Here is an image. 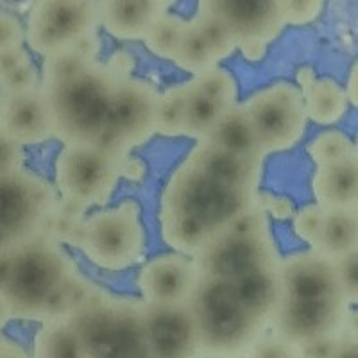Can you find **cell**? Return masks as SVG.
I'll use <instances>...</instances> for the list:
<instances>
[{
    "label": "cell",
    "instance_id": "d6986e66",
    "mask_svg": "<svg viewBox=\"0 0 358 358\" xmlns=\"http://www.w3.org/2000/svg\"><path fill=\"white\" fill-rule=\"evenodd\" d=\"M185 162L229 187L257 192L262 179V162L264 159L244 158V156L224 151L206 140H201L192 149Z\"/></svg>",
    "mask_w": 358,
    "mask_h": 358
},
{
    "label": "cell",
    "instance_id": "7402d4cb",
    "mask_svg": "<svg viewBox=\"0 0 358 358\" xmlns=\"http://www.w3.org/2000/svg\"><path fill=\"white\" fill-rule=\"evenodd\" d=\"M319 206L357 208L358 210V156L357 152L317 167L312 181Z\"/></svg>",
    "mask_w": 358,
    "mask_h": 358
},
{
    "label": "cell",
    "instance_id": "30bf717a",
    "mask_svg": "<svg viewBox=\"0 0 358 358\" xmlns=\"http://www.w3.org/2000/svg\"><path fill=\"white\" fill-rule=\"evenodd\" d=\"M350 306L344 294L324 297H285L271 324L274 334L297 350L317 341L344 335L350 321Z\"/></svg>",
    "mask_w": 358,
    "mask_h": 358
},
{
    "label": "cell",
    "instance_id": "60d3db41",
    "mask_svg": "<svg viewBox=\"0 0 358 358\" xmlns=\"http://www.w3.org/2000/svg\"><path fill=\"white\" fill-rule=\"evenodd\" d=\"M22 167V151L17 142H13L4 131L0 129V176Z\"/></svg>",
    "mask_w": 358,
    "mask_h": 358
},
{
    "label": "cell",
    "instance_id": "603a6c76",
    "mask_svg": "<svg viewBox=\"0 0 358 358\" xmlns=\"http://www.w3.org/2000/svg\"><path fill=\"white\" fill-rule=\"evenodd\" d=\"M358 248L357 208H330L322 212L321 226L312 249L337 262Z\"/></svg>",
    "mask_w": 358,
    "mask_h": 358
},
{
    "label": "cell",
    "instance_id": "cb8c5ba5",
    "mask_svg": "<svg viewBox=\"0 0 358 358\" xmlns=\"http://www.w3.org/2000/svg\"><path fill=\"white\" fill-rule=\"evenodd\" d=\"M206 142L244 158L264 159L265 156L244 106L236 104L222 115L219 124L208 134Z\"/></svg>",
    "mask_w": 358,
    "mask_h": 358
},
{
    "label": "cell",
    "instance_id": "ee69618b",
    "mask_svg": "<svg viewBox=\"0 0 358 358\" xmlns=\"http://www.w3.org/2000/svg\"><path fill=\"white\" fill-rule=\"evenodd\" d=\"M25 351L18 346L17 342H11L0 334V358H11V357H25Z\"/></svg>",
    "mask_w": 358,
    "mask_h": 358
},
{
    "label": "cell",
    "instance_id": "277c9868",
    "mask_svg": "<svg viewBox=\"0 0 358 358\" xmlns=\"http://www.w3.org/2000/svg\"><path fill=\"white\" fill-rule=\"evenodd\" d=\"M76 273L69 255L47 233L18 245L4 289L13 315L43 321L49 303Z\"/></svg>",
    "mask_w": 358,
    "mask_h": 358
},
{
    "label": "cell",
    "instance_id": "b9f144b4",
    "mask_svg": "<svg viewBox=\"0 0 358 358\" xmlns=\"http://www.w3.org/2000/svg\"><path fill=\"white\" fill-rule=\"evenodd\" d=\"M31 57H29L27 50L24 47H13V49L4 50V52H0V78H4L6 73H9L11 70H15L17 66H20L22 63L29 62Z\"/></svg>",
    "mask_w": 358,
    "mask_h": 358
},
{
    "label": "cell",
    "instance_id": "44dd1931",
    "mask_svg": "<svg viewBox=\"0 0 358 358\" xmlns=\"http://www.w3.org/2000/svg\"><path fill=\"white\" fill-rule=\"evenodd\" d=\"M241 301L265 326L271 324L278 308L285 299L280 264L260 267L231 281Z\"/></svg>",
    "mask_w": 358,
    "mask_h": 358
},
{
    "label": "cell",
    "instance_id": "83f0119b",
    "mask_svg": "<svg viewBox=\"0 0 358 358\" xmlns=\"http://www.w3.org/2000/svg\"><path fill=\"white\" fill-rule=\"evenodd\" d=\"M172 62L179 69L187 70V72H192L196 76V73L217 66L220 59L215 50H213L212 43L206 40L199 25L196 24V20H192L187 22V27L181 34V40H179Z\"/></svg>",
    "mask_w": 358,
    "mask_h": 358
},
{
    "label": "cell",
    "instance_id": "8fae6325",
    "mask_svg": "<svg viewBox=\"0 0 358 358\" xmlns=\"http://www.w3.org/2000/svg\"><path fill=\"white\" fill-rule=\"evenodd\" d=\"M159 99L162 95L140 79L117 78L110 133L97 143L126 156L129 149L147 142L158 131Z\"/></svg>",
    "mask_w": 358,
    "mask_h": 358
},
{
    "label": "cell",
    "instance_id": "9a60e30c",
    "mask_svg": "<svg viewBox=\"0 0 358 358\" xmlns=\"http://www.w3.org/2000/svg\"><path fill=\"white\" fill-rule=\"evenodd\" d=\"M149 357H194L201 355L196 319L190 303L147 305L143 310Z\"/></svg>",
    "mask_w": 358,
    "mask_h": 358
},
{
    "label": "cell",
    "instance_id": "ba28073f",
    "mask_svg": "<svg viewBox=\"0 0 358 358\" xmlns=\"http://www.w3.org/2000/svg\"><path fill=\"white\" fill-rule=\"evenodd\" d=\"M56 204L52 188L33 172L20 167L0 176V231L17 248L47 233Z\"/></svg>",
    "mask_w": 358,
    "mask_h": 358
},
{
    "label": "cell",
    "instance_id": "52a82bcc",
    "mask_svg": "<svg viewBox=\"0 0 358 358\" xmlns=\"http://www.w3.org/2000/svg\"><path fill=\"white\" fill-rule=\"evenodd\" d=\"M99 25V0H34L25 40L34 52L50 57L86 45Z\"/></svg>",
    "mask_w": 358,
    "mask_h": 358
},
{
    "label": "cell",
    "instance_id": "f6af8a7d",
    "mask_svg": "<svg viewBox=\"0 0 358 358\" xmlns=\"http://www.w3.org/2000/svg\"><path fill=\"white\" fill-rule=\"evenodd\" d=\"M346 92H348V99H350V102L358 110V62L355 63L353 69H351L350 72Z\"/></svg>",
    "mask_w": 358,
    "mask_h": 358
},
{
    "label": "cell",
    "instance_id": "5bb4252c",
    "mask_svg": "<svg viewBox=\"0 0 358 358\" xmlns=\"http://www.w3.org/2000/svg\"><path fill=\"white\" fill-rule=\"evenodd\" d=\"M201 267L196 257L174 252L147 262L138 276V289L147 305L190 303L201 283Z\"/></svg>",
    "mask_w": 358,
    "mask_h": 358
},
{
    "label": "cell",
    "instance_id": "681fc988",
    "mask_svg": "<svg viewBox=\"0 0 358 358\" xmlns=\"http://www.w3.org/2000/svg\"><path fill=\"white\" fill-rule=\"evenodd\" d=\"M355 152H357V156H358V138H357V143H355Z\"/></svg>",
    "mask_w": 358,
    "mask_h": 358
},
{
    "label": "cell",
    "instance_id": "4fadbf2b",
    "mask_svg": "<svg viewBox=\"0 0 358 358\" xmlns=\"http://www.w3.org/2000/svg\"><path fill=\"white\" fill-rule=\"evenodd\" d=\"M203 276L222 278L233 281L260 267L278 265V257L271 233L262 235H236L224 231L196 257Z\"/></svg>",
    "mask_w": 358,
    "mask_h": 358
},
{
    "label": "cell",
    "instance_id": "8992f818",
    "mask_svg": "<svg viewBox=\"0 0 358 358\" xmlns=\"http://www.w3.org/2000/svg\"><path fill=\"white\" fill-rule=\"evenodd\" d=\"M122 159L124 155L97 142L65 143L54 165L57 190L63 199L85 210L102 204L117 185Z\"/></svg>",
    "mask_w": 358,
    "mask_h": 358
},
{
    "label": "cell",
    "instance_id": "8d00e7d4",
    "mask_svg": "<svg viewBox=\"0 0 358 358\" xmlns=\"http://www.w3.org/2000/svg\"><path fill=\"white\" fill-rule=\"evenodd\" d=\"M337 273L344 296L351 305H358V248L337 260Z\"/></svg>",
    "mask_w": 358,
    "mask_h": 358
},
{
    "label": "cell",
    "instance_id": "f546056e",
    "mask_svg": "<svg viewBox=\"0 0 358 358\" xmlns=\"http://www.w3.org/2000/svg\"><path fill=\"white\" fill-rule=\"evenodd\" d=\"M185 27H187V22H185L183 18L167 13V15L149 31V34L143 38V41H145L147 49L151 50L152 54H156V56L159 57H165V59H172Z\"/></svg>",
    "mask_w": 358,
    "mask_h": 358
},
{
    "label": "cell",
    "instance_id": "7dc6e473",
    "mask_svg": "<svg viewBox=\"0 0 358 358\" xmlns=\"http://www.w3.org/2000/svg\"><path fill=\"white\" fill-rule=\"evenodd\" d=\"M17 245L13 244L11 241H9L8 236L4 235V233L0 231V251H6V249H15Z\"/></svg>",
    "mask_w": 358,
    "mask_h": 358
},
{
    "label": "cell",
    "instance_id": "d4e9b609",
    "mask_svg": "<svg viewBox=\"0 0 358 358\" xmlns=\"http://www.w3.org/2000/svg\"><path fill=\"white\" fill-rule=\"evenodd\" d=\"M181 86H183V120H181L183 134L199 142L206 140L222 115L231 106L206 95L190 81Z\"/></svg>",
    "mask_w": 358,
    "mask_h": 358
},
{
    "label": "cell",
    "instance_id": "c3c4849f",
    "mask_svg": "<svg viewBox=\"0 0 358 358\" xmlns=\"http://www.w3.org/2000/svg\"><path fill=\"white\" fill-rule=\"evenodd\" d=\"M4 106H6V94L0 90V120H2V113H4Z\"/></svg>",
    "mask_w": 358,
    "mask_h": 358
},
{
    "label": "cell",
    "instance_id": "e0dca14e",
    "mask_svg": "<svg viewBox=\"0 0 358 358\" xmlns=\"http://www.w3.org/2000/svg\"><path fill=\"white\" fill-rule=\"evenodd\" d=\"M285 297H324L344 294L337 262L312 249L280 262Z\"/></svg>",
    "mask_w": 358,
    "mask_h": 358
},
{
    "label": "cell",
    "instance_id": "f35d334b",
    "mask_svg": "<svg viewBox=\"0 0 358 358\" xmlns=\"http://www.w3.org/2000/svg\"><path fill=\"white\" fill-rule=\"evenodd\" d=\"M24 38L25 29L22 27L20 20L13 13L0 9V52L13 47H20Z\"/></svg>",
    "mask_w": 358,
    "mask_h": 358
},
{
    "label": "cell",
    "instance_id": "9c48e42d",
    "mask_svg": "<svg viewBox=\"0 0 358 358\" xmlns=\"http://www.w3.org/2000/svg\"><path fill=\"white\" fill-rule=\"evenodd\" d=\"M262 151H285L301 140L306 129L305 97L292 83H276L252 95L244 104Z\"/></svg>",
    "mask_w": 358,
    "mask_h": 358
},
{
    "label": "cell",
    "instance_id": "74e56055",
    "mask_svg": "<svg viewBox=\"0 0 358 358\" xmlns=\"http://www.w3.org/2000/svg\"><path fill=\"white\" fill-rule=\"evenodd\" d=\"M322 212H324V208L319 206V204H312V206L303 208L294 219V229H296L297 236L305 241L306 244L313 245V242H315L319 226H321Z\"/></svg>",
    "mask_w": 358,
    "mask_h": 358
},
{
    "label": "cell",
    "instance_id": "6da1fadb",
    "mask_svg": "<svg viewBox=\"0 0 358 358\" xmlns=\"http://www.w3.org/2000/svg\"><path fill=\"white\" fill-rule=\"evenodd\" d=\"M117 76L101 65L65 81L41 85L62 142H101L110 133Z\"/></svg>",
    "mask_w": 358,
    "mask_h": 358
},
{
    "label": "cell",
    "instance_id": "e575fe53",
    "mask_svg": "<svg viewBox=\"0 0 358 358\" xmlns=\"http://www.w3.org/2000/svg\"><path fill=\"white\" fill-rule=\"evenodd\" d=\"M196 24L199 25V29L203 31V34L206 36V40L212 43L213 50L217 52L219 59H224L228 57L233 50L238 47L235 41V38L226 31L220 24H217L215 20H210L206 17H201V15H196Z\"/></svg>",
    "mask_w": 358,
    "mask_h": 358
},
{
    "label": "cell",
    "instance_id": "836d02e7",
    "mask_svg": "<svg viewBox=\"0 0 358 358\" xmlns=\"http://www.w3.org/2000/svg\"><path fill=\"white\" fill-rule=\"evenodd\" d=\"M41 86V78L38 73L34 63L29 62L22 63L15 70L6 73L4 78H0V90L6 95H15V94H24V92H31Z\"/></svg>",
    "mask_w": 358,
    "mask_h": 358
},
{
    "label": "cell",
    "instance_id": "ffe728a7",
    "mask_svg": "<svg viewBox=\"0 0 358 358\" xmlns=\"http://www.w3.org/2000/svg\"><path fill=\"white\" fill-rule=\"evenodd\" d=\"M117 310V297L97 290L94 297L69 319L81 337L88 357H110Z\"/></svg>",
    "mask_w": 358,
    "mask_h": 358
},
{
    "label": "cell",
    "instance_id": "ab89813d",
    "mask_svg": "<svg viewBox=\"0 0 358 358\" xmlns=\"http://www.w3.org/2000/svg\"><path fill=\"white\" fill-rule=\"evenodd\" d=\"M248 355H257V357H290V355H299V350L292 346L285 338L274 334V337H264L252 346Z\"/></svg>",
    "mask_w": 358,
    "mask_h": 358
},
{
    "label": "cell",
    "instance_id": "4dcf8cb0",
    "mask_svg": "<svg viewBox=\"0 0 358 358\" xmlns=\"http://www.w3.org/2000/svg\"><path fill=\"white\" fill-rule=\"evenodd\" d=\"M190 83L201 92L224 102V104H228V106L236 104V81L228 70L213 66V69L196 73L190 79Z\"/></svg>",
    "mask_w": 358,
    "mask_h": 358
},
{
    "label": "cell",
    "instance_id": "484cf974",
    "mask_svg": "<svg viewBox=\"0 0 358 358\" xmlns=\"http://www.w3.org/2000/svg\"><path fill=\"white\" fill-rule=\"evenodd\" d=\"M303 97L308 118L321 126L341 120L348 108V92L334 79H310L303 83Z\"/></svg>",
    "mask_w": 358,
    "mask_h": 358
},
{
    "label": "cell",
    "instance_id": "bcb514c9",
    "mask_svg": "<svg viewBox=\"0 0 358 358\" xmlns=\"http://www.w3.org/2000/svg\"><path fill=\"white\" fill-rule=\"evenodd\" d=\"M13 317H15V315H13V310L8 301V297H6L4 292H0V330H2V328L9 322V319Z\"/></svg>",
    "mask_w": 358,
    "mask_h": 358
},
{
    "label": "cell",
    "instance_id": "7c38bea8",
    "mask_svg": "<svg viewBox=\"0 0 358 358\" xmlns=\"http://www.w3.org/2000/svg\"><path fill=\"white\" fill-rule=\"evenodd\" d=\"M197 15L222 25L238 47L268 43L287 25L281 0H199Z\"/></svg>",
    "mask_w": 358,
    "mask_h": 358
},
{
    "label": "cell",
    "instance_id": "1f68e13d",
    "mask_svg": "<svg viewBox=\"0 0 358 358\" xmlns=\"http://www.w3.org/2000/svg\"><path fill=\"white\" fill-rule=\"evenodd\" d=\"M353 152L355 143H351L346 134L338 133V131H328V133L319 134L308 147L310 158L313 159L317 167L337 162V159L353 155Z\"/></svg>",
    "mask_w": 358,
    "mask_h": 358
},
{
    "label": "cell",
    "instance_id": "f1b7e54d",
    "mask_svg": "<svg viewBox=\"0 0 358 358\" xmlns=\"http://www.w3.org/2000/svg\"><path fill=\"white\" fill-rule=\"evenodd\" d=\"M92 65H95L94 54H92V50L86 49V45L78 47V49L65 50V52L56 54V56L45 57L41 85L65 81V79H70L88 70Z\"/></svg>",
    "mask_w": 358,
    "mask_h": 358
},
{
    "label": "cell",
    "instance_id": "5b68a950",
    "mask_svg": "<svg viewBox=\"0 0 358 358\" xmlns=\"http://www.w3.org/2000/svg\"><path fill=\"white\" fill-rule=\"evenodd\" d=\"M86 258L106 271H124L142 258L145 249L140 206L126 199L115 208L90 215L83 220L78 242Z\"/></svg>",
    "mask_w": 358,
    "mask_h": 358
},
{
    "label": "cell",
    "instance_id": "2e32d148",
    "mask_svg": "<svg viewBox=\"0 0 358 358\" xmlns=\"http://www.w3.org/2000/svg\"><path fill=\"white\" fill-rule=\"evenodd\" d=\"M0 129L18 145H36L56 136L52 111L43 88L6 95Z\"/></svg>",
    "mask_w": 358,
    "mask_h": 358
},
{
    "label": "cell",
    "instance_id": "3957f363",
    "mask_svg": "<svg viewBox=\"0 0 358 358\" xmlns=\"http://www.w3.org/2000/svg\"><path fill=\"white\" fill-rule=\"evenodd\" d=\"M201 355H248L264 335L265 324L241 301L231 281L203 276L190 299Z\"/></svg>",
    "mask_w": 358,
    "mask_h": 358
},
{
    "label": "cell",
    "instance_id": "d590c367",
    "mask_svg": "<svg viewBox=\"0 0 358 358\" xmlns=\"http://www.w3.org/2000/svg\"><path fill=\"white\" fill-rule=\"evenodd\" d=\"M324 0H281V13L287 25H303L315 20Z\"/></svg>",
    "mask_w": 358,
    "mask_h": 358
},
{
    "label": "cell",
    "instance_id": "ac0fdd59",
    "mask_svg": "<svg viewBox=\"0 0 358 358\" xmlns=\"http://www.w3.org/2000/svg\"><path fill=\"white\" fill-rule=\"evenodd\" d=\"M176 0H99L101 25L118 40H143Z\"/></svg>",
    "mask_w": 358,
    "mask_h": 358
},
{
    "label": "cell",
    "instance_id": "4316f807",
    "mask_svg": "<svg viewBox=\"0 0 358 358\" xmlns=\"http://www.w3.org/2000/svg\"><path fill=\"white\" fill-rule=\"evenodd\" d=\"M34 357L40 358H78L88 357L81 337L69 319L43 321L34 337Z\"/></svg>",
    "mask_w": 358,
    "mask_h": 358
},
{
    "label": "cell",
    "instance_id": "7a4b0ae2",
    "mask_svg": "<svg viewBox=\"0 0 358 358\" xmlns=\"http://www.w3.org/2000/svg\"><path fill=\"white\" fill-rule=\"evenodd\" d=\"M255 204H258L257 192L229 187L183 162L165 187L159 215L190 220L215 241Z\"/></svg>",
    "mask_w": 358,
    "mask_h": 358
},
{
    "label": "cell",
    "instance_id": "d6a6232c",
    "mask_svg": "<svg viewBox=\"0 0 358 358\" xmlns=\"http://www.w3.org/2000/svg\"><path fill=\"white\" fill-rule=\"evenodd\" d=\"M181 120H183V86H178L165 92L159 99L158 133L167 136L183 134Z\"/></svg>",
    "mask_w": 358,
    "mask_h": 358
},
{
    "label": "cell",
    "instance_id": "7bdbcfd3",
    "mask_svg": "<svg viewBox=\"0 0 358 358\" xmlns=\"http://www.w3.org/2000/svg\"><path fill=\"white\" fill-rule=\"evenodd\" d=\"M15 249H6V251H0V292H4L6 285H8V281H9V276H11Z\"/></svg>",
    "mask_w": 358,
    "mask_h": 358
}]
</instances>
